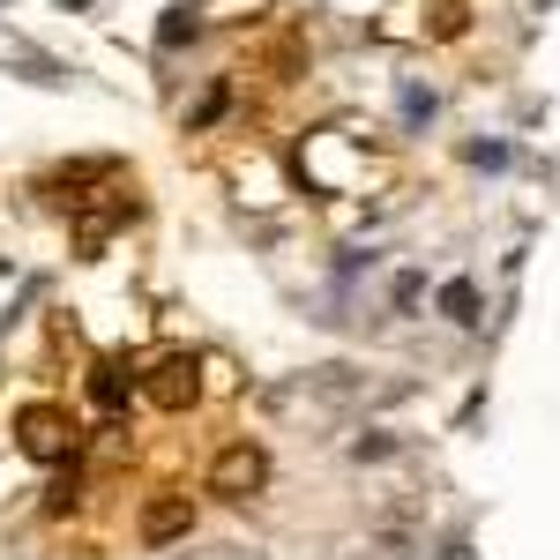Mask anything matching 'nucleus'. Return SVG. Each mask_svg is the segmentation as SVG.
Listing matches in <instances>:
<instances>
[{"label": "nucleus", "mask_w": 560, "mask_h": 560, "mask_svg": "<svg viewBox=\"0 0 560 560\" xmlns=\"http://www.w3.org/2000/svg\"><path fill=\"white\" fill-rule=\"evenodd\" d=\"M261 486H269V456H261L255 441H232V448L210 464V493L217 501H255Z\"/></svg>", "instance_id": "1"}, {"label": "nucleus", "mask_w": 560, "mask_h": 560, "mask_svg": "<svg viewBox=\"0 0 560 560\" xmlns=\"http://www.w3.org/2000/svg\"><path fill=\"white\" fill-rule=\"evenodd\" d=\"M68 441H75V427H68V411H52V404H31V411L15 419V448H23L31 464H60Z\"/></svg>", "instance_id": "2"}, {"label": "nucleus", "mask_w": 560, "mask_h": 560, "mask_svg": "<svg viewBox=\"0 0 560 560\" xmlns=\"http://www.w3.org/2000/svg\"><path fill=\"white\" fill-rule=\"evenodd\" d=\"M187 530H195L187 493H158V501L142 509V538H150V546H173V538H187Z\"/></svg>", "instance_id": "3"}, {"label": "nucleus", "mask_w": 560, "mask_h": 560, "mask_svg": "<svg viewBox=\"0 0 560 560\" xmlns=\"http://www.w3.org/2000/svg\"><path fill=\"white\" fill-rule=\"evenodd\" d=\"M195 359H165L158 374H150V404H165V411H187L195 404Z\"/></svg>", "instance_id": "4"}, {"label": "nucleus", "mask_w": 560, "mask_h": 560, "mask_svg": "<svg viewBox=\"0 0 560 560\" xmlns=\"http://www.w3.org/2000/svg\"><path fill=\"white\" fill-rule=\"evenodd\" d=\"M128 396H135V374L120 359H97V366H90V404H97V411H120Z\"/></svg>", "instance_id": "5"}, {"label": "nucleus", "mask_w": 560, "mask_h": 560, "mask_svg": "<svg viewBox=\"0 0 560 560\" xmlns=\"http://www.w3.org/2000/svg\"><path fill=\"white\" fill-rule=\"evenodd\" d=\"M441 314H448L456 329H478V284L471 277H448V284H441Z\"/></svg>", "instance_id": "6"}, {"label": "nucleus", "mask_w": 560, "mask_h": 560, "mask_svg": "<svg viewBox=\"0 0 560 560\" xmlns=\"http://www.w3.org/2000/svg\"><path fill=\"white\" fill-rule=\"evenodd\" d=\"M195 38V8H165V23H158V45L173 52V45H187Z\"/></svg>", "instance_id": "7"}, {"label": "nucleus", "mask_w": 560, "mask_h": 560, "mask_svg": "<svg viewBox=\"0 0 560 560\" xmlns=\"http://www.w3.org/2000/svg\"><path fill=\"white\" fill-rule=\"evenodd\" d=\"M396 448H404L396 433H359V441H351V464H382V456H396Z\"/></svg>", "instance_id": "8"}, {"label": "nucleus", "mask_w": 560, "mask_h": 560, "mask_svg": "<svg viewBox=\"0 0 560 560\" xmlns=\"http://www.w3.org/2000/svg\"><path fill=\"white\" fill-rule=\"evenodd\" d=\"M113 173H120L113 158H90V165H68V173L52 179V187H90V179H113Z\"/></svg>", "instance_id": "9"}, {"label": "nucleus", "mask_w": 560, "mask_h": 560, "mask_svg": "<svg viewBox=\"0 0 560 560\" xmlns=\"http://www.w3.org/2000/svg\"><path fill=\"white\" fill-rule=\"evenodd\" d=\"M464 158L486 165V173H501V165H509V142H464Z\"/></svg>", "instance_id": "10"}, {"label": "nucleus", "mask_w": 560, "mask_h": 560, "mask_svg": "<svg viewBox=\"0 0 560 560\" xmlns=\"http://www.w3.org/2000/svg\"><path fill=\"white\" fill-rule=\"evenodd\" d=\"M433 38H464V8H456V0L433 8Z\"/></svg>", "instance_id": "11"}, {"label": "nucleus", "mask_w": 560, "mask_h": 560, "mask_svg": "<svg viewBox=\"0 0 560 560\" xmlns=\"http://www.w3.org/2000/svg\"><path fill=\"white\" fill-rule=\"evenodd\" d=\"M224 105H232V90L217 83V90H210V97H202V113H195V128H210V120H217V113H224Z\"/></svg>", "instance_id": "12"}, {"label": "nucleus", "mask_w": 560, "mask_h": 560, "mask_svg": "<svg viewBox=\"0 0 560 560\" xmlns=\"http://www.w3.org/2000/svg\"><path fill=\"white\" fill-rule=\"evenodd\" d=\"M404 120H433V97H427V90H404Z\"/></svg>", "instance_id": "13"}, {"label": "nucleus", "mask_w": 560, "mask_h": 560, "mask_svg": "<svg viewBox=\"0 0 560 560\" xmlns=\"http://www.w3.org/2000/svg\"><path fill=\"white\" fill-rule=\"evenodd\" d=\"M419 292H427L419 277H396V314H411V306H419Z\"/></svg>", "instance_id": "14"}, {"label": "nucleus", "mask_w": 560, "mask_h": 560, "mask_svg": "<svg viewBox=\"0 0 560 560\" xmlns=\"http://www.w3.org/2000/svg\"><path fill=\"white\" fill-rule=\"evenodd\" d=\"M68 8H90V0H68Z\"/></svg>", "instance_id": "15"}]
</instances>
